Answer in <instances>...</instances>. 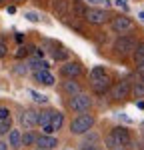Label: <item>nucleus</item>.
<instances>
[{
    "label": "nucleus",
    "mask_w": 144,
    "mask_h": 150,
    "mask_svg": "<svg viewBox=\"0 0 144 150\" xmlns=\"http://www.w3.org/2000/svg\"><path fill=\"white\" fill-rule=\"evenodd\" d=\"M114 4H116V8H120V10H124V12H128V8H130L128 6V0H116Z\"/></svg>",
    "instance_id": "nucleus-29"
},
{
    "label": "nucleus",
    "mask_w": 144,
    "mask_h": 150,
    "mask_svg": "<svg viewBox=\"0 0 144 150\" xmlns=\"http://www.w3.org/2000/svg\"><path fill=\"white\" fill-rule=\"evenodd\" d=\"M84 2H90L92 6H96V4H104L106 0H84ZM106 4H108V2H106Z\"/></svg>",
    "instance_id": "nucleus-34"
},
{
    "label": "nucleus",
    "mask_w": 144,
    "mask_h": 150,
    "mask_svg": "<svg viewBox=\"0 0 144 150\" xmlns=\"http://www.w3.org/2000/svg\"><path fill=\"white\" fill-rule=\"evenodd\" d=\"M28 94H30V96H32V100H34V102H38V104H46V100H48V96L36 92V90H32V88H28Z\"/></svg>",
    "instance_id": "nucleus-22"
},
{
    "label": "nucleus",
    "mask_w": 144,
    "mask_h": 150,
    "mask_svg": "<svg viewBox=\"0 0 144 150\" xmlns=\"http://www.w3.org/2000/svg\"><path fill=\"white\" fill-rule=\"evenodd\" d=\"M52 126L56 128V130H60V128L64 126V114L58 112V110H52Z\"/></svg>",
    "instance_id": "nucleus-20"
},
{
    "label": "nucleus",
    "mask_w": 144,
    "mask_h": 150,
    "mask_svg": "<svg viewBox=\"0 0 144 150\" xmlns=\"http://www.w3.org/2000/svg\"><path fill=\"white\" fill-rule=\"evenodd\" d=\"M32 50V46H20L18 50H16V58H22V56H26L28 52Z\"/></svg>",
    "instance_id": "nucleus-27"
},
{
    "label": "nucleus",
    "mask_w": 144,
    "mask_h": 150,
    "mask_svg": "<svg viewBox=\"0 0 144 150\" xmlns=\"http://www.w3.org/2000/svg\"><path fill=\"white\" fill-rule=\"evenodd\" d=\"M10 130H12L10 118H8V120H0V134H8Z\"/></svg>",
    "instance_id": "nucleus-25"
},
{
    "label": "nucleus",
    "mask_w": 144,
    "mask_h": 150,
    "mask_svg": "<svg viewBox=\"0 0 144 150\" xmlns=\"http://www.w3.org/2000/svg\"><path fill=\"white\" fill-rule=\"evenodd\" d=\"M8 118H10V108L0 106V120H8Z\"/></svg>",
    "instance_id": "nucleus-28"
},
{
    "label": "nucleus",
    "mask_w": 144,
    "mask_h": 150,
    "mask_svg": "<svg viewBox=\"0 0 144 150\" xmlns=\"http://www.w3.org/2000/svg\"><path fill=\"white\" fill-rule=\"evenodd\" d=\"M132 94V82L130 80H120L110 88V96L114 102H122Z\"/></svg>",
    "instance_id": "nucleus-5"
},
{
    "label": "nucleus",
    "mask_w": 144,
    "mask_h": 150,
    "mask_svg": "<svg viewBox=\"0 0 144 150\" xmlns=\"http://www.w3.org/2000/svg\"><path fill=\"white\" fill-rule=\"evenodd\" d=\"M0 150H8V144H6V142H2V140H0Z\"/></svg>",
    "instance_id": "nucleus-35"
},
{
    "label": "nucleus",
    "mask_w": 144,
    "mask_h": 150,
    "mask_svg": "<svg viewBox=\"0 0 144 150\" xmlns=\"http://www.w3.org/2000/svg\"><path fill=\"white\" fill-rule=\"evenodd\" d=\"M112 86V76L108 74V70L104 66H96L90 72V88L96 94H106L108 88Z\"/></svg>",
    "instance_id": "nucleus-1"
},
{
    "label": "nucleus",
    "mask_w": 144,
    "mask_h": 150,
    "mask_svg": "<svg viewBox=\"0 0 144 150\" xmlns=\"http://www.w3.org/2000/svg\"><path fill=\"white\" fill-rule=\"evenodd\" d=\"M26 64H28V68L32 70V72H34V70H40V68H48V62L44 60V58H38V56L28 58Z\"/></svg>",
    "instance_id": "nucleus-18"
},
{
    "label": "nucleus",
    "mask_w": 144,
    "mask_h": 150,
    "mask_svg": "<svg viewBox=\"0 0 144 150\" xmlns=\"http://www.w3.org/2000/svg\"><path fill=\"white\" fill-rule=\"evenodd\" d=\"M132 28H134V22H132L128 16H114L112 20V30L116 34H128Z\"/></svg>",
    "instance_id": "nucleus-8"
},
{
    "label": "nucleus",
    "mask_w": 144,
    "mask_h": 150,
    "mask_svg": "<svg viewBox=\"0 0 144 150\" xmlns=\"http://www.w3.org/2000/svg\"><path fill=\"white\" fill-rule=\"evenodd\" d=\"M20 124L26 130H32L34 126H38V112H34V110H24L22 114H20Z\"/></svg>",
    "instance_id": "nucleus-11"
},
{
    "label": "nucleus",
    "mask_w": 144,
    "mask_h": 150,
    "mask_svg": "<svg viewBox=\"0 0 144 150\" xmlns=\"http://www.w3.org/2000/svg\"><path fill=\"white\" fill-rule=\"evenodd\" d=\"M136 106H138V108H144V102H142V100H138V102H136Z\"/></svg>",
    "instance_id": "nucleus-36"
},
{
    "label": "nucleus",
    "mask_w": 144,
    "mask_h": 150,
    "mask_svg": "<svg viewBox=\"0 0 144 150\" xmlns=\"http://www.w3.org/2000/svg\"><path fill=\"white\" fill-rule=\"evenodd\" d=\"M68 8H70V2H66V0H56L54 2V14L58 18H66L68 16Z\"/></svg>",
    "instance_id": "nucleus-17"
},
{
    "label": "nucleus",
    "mask_w": 144,
    "mask_h": 150,
    "mask_svg": "<svg viewBox=\"0 0 144 150\" xmlns=\"http://www.w3.org/2000/svg\"><path fill=\"white\" fill-rule=\"evenodd\" d=\"M60 90L66 94V96H74V94L82 92V86L76 82V78H68L66 82H62V88Z\"/></svg>",
    "instance_id": "nucleus-13"
},
{
    "label": "nucleus",
    "mask_w": 144,
    "mask_h": 150,
    "mask_svg": "<svg viewBox=\"0 0 144 150\" xmlns=\"http://www.w3.org/2000/svg\"><path fill=\"white\" fill-rule=\"evenodd\" d=\"M2 2H6V0H0V4H2Z\"/></svg>",
    "instance_id": "nucleus-38"
},
{
    "label": "nucleus",
    "mask_w": 144,
    "mask_h": 150,
    "mask_svg": "<svg viewBox=\"0 0 144 150\" xmlns=\"http://www.w3.org/2000/svg\"><path fill=\"white\" fill-rule=\"evenodd\" d=\"M36 146L40 150H54L58 146V138L52 136V134H42V136L36 138Z\"/></svg>",
    "instance_id": "nucleus-12"
},
{
    "label": "nucleus",
    "mask_w": 144,
    "mask_h": 150,
    "mask_svg": "<svg viewBox=\"0 0 144 150\" xmlns=\"http://www.w3.org/2000/svg\"><path fill=\"white\" fill-rule=\"evenodd\" d=\"M142 82H144V74H142Z\"/></svg>",
    "instance_id": "nucleus-39"
},
{
    "label": "nucleus",
    "mask_w": 144,
    "mask_h": 150,
    "mask_svg": "<svg viewBox=\"0 0 144 150\" xmlns=\"http://www.w3.org/2000/svg\"><path fill=\"white\" fill-rule=\"evenodd\" d=\"M8 136V146H12L14 150L22 148V132L20 130H16V128H12L10 132L6 134Z\"/></svg>",
    "instance_id": "nucleus-16"
},
{
    "label": "nucleus",
    "mask_w": 144,
    "mask_h": 150,
    "mask_svg": "<svg viewBox=\"0 0 144 150\" xmlns=\"http://www.w3.org/2000/svg\"><path fill=\"white\" fill-rule=\"evenodd\" d=\"M94 116L92 114H86V112H80L74 120L70 122V132L72 134H86L90 128L94 126Z\"/></svg>",
    "instance_id": "nucleus-3"
},
{
    "label": "nucleus",
    "mask_w": 144,
    "mask_h": 150,
    "mask_svg": "<svg viewBox=\"0 0 144 150\" xmlns=\"http://www.w3.org/2000/svg\"><path fill=\"white\" fill-rule=\"evenodd\" d=\"M80 150H100V146H96V144H82Z\"/></svg>",
    "instance_id": "nucleus-32"
},
{
    "label": "nucleus",
    "mask_w": 144,
    "mask_h": 150,
    "mask_svg": "<svg viewBox=\"0 0 144 150\" xmlns=\"http://www.w3.org/2000/svg\"><path fill=\"white\" fill-rule=\"evenodd\" d=\"M50 54H52V58L54 60H66L68 58V50L62 46V44H58V42H50Z\"/></svg>",
    "instance_id": "nucleus-15"
},
{
    "label": "nucleus",
    "mask_w": 144,
    "mask_h": 150,
    "mask_svg": "<svg viewBox=\"0 0 144 150\" xmlns=\"http://www.w3.org/2000/svg\"><path fill=\"white\" fill-rule=\"evenodd\" d=\"M24 18H26V20H30V22H40V14L34 12V10H28L26 14H24Z\"/></svg>",
    "instance_id": "nucleus-26"
},
{
    "label": "nucleus",
    "mask_w": 144,
    "mask_h": 150,
    "mask_svg": "<svg viewBox=\"0 0 144 150\" xmlns=\"http://www.w3.org/2000/svg\"><path fill=\"white\" fill-rule=\"evenodd\" d=\"M60 74H62L64 78H76V76L82 74V66H80V62H76V60L64 62V64L60 66Z\"/></svg>",
    "instance_id": "nucleus-9"
},
{
    "label": "nucleus",
    "mask_w": 144,
    "mask_h": 150,
    "mask_svg": "<svg viewBox=\"0 0 144 150\" xmlns=\"http://www.w3.org/2000/svg\"><path fill=\"white\" fill-rule=\"evenodd\" d=\"M16 2H22V0H16Z\"/></svg>",
    "instance_id": "nucleus-40"
},
{
    "label": "nucleus",
    "mask_w": 144,
    "mask_h": 150,
    "mask_svg": "<svg viewBox=\"0 0 144 150\" xmlns=\"http://www.w3.org/2000/svg\"><path fill=\"white\" fill-rule=\"evenodd\" d=\"M104 144H106L108 150H118V148H124L130 144V132L122 126H116L106 138H104Z\"/></svg>",
    "instance_id": "nucleus-2"
},
{
    "label": "nucleus",
    "mask_w": 144,
    "mask_h": 150,
    "mask_svg": "<svg viewBox=\"0 0 144 150\" xmlns=\"http://www.w3.org/2000/svg\"><path fill=\"white\" fill-rule=\"evenodd\" d=\"M6 52H8V46H6L4 38L0 36V58H4V56H6Z\"/></svg>",
    "instance_id": "nucleus-30"
},
{
    "label": "nucleus",
    "mask_w": 144,
    "mask_h": 150,
    "mask_svg": "<svg viewBox=\"0 0 144 150\" xmlns=\"http://www.w3.org/2000/svg\"><path fill=\"white\" fill-rule=\"evenodd\" d=\"M14 72H16V74H20V76L26 74V72H28V64H18V66L14 68Z\"/></svg>",
    "instance_id": "nucleus-31"
},
{
    "label": "nucleus",
    "mask_w": 144,
    "mask_h": 150,
    "mask_svg": "<svg viewBox=\"0 0 144 150\" xmlns=\"http://www.w3.org/2000/svg\"><path fill=\"white\" fill-rule=\"evenodd\" d=\"M68 108L72 112H88L92 108V96H88L86 92H78L68 98Z\"/></svg>",
    "instance_id": "nucleus-4"
},
{
    "label": "nucleus",
    "mask_w": 144,
    "mask_h": 150,
    "mask_svg": "<svg viewBox=\"0 0 144 150\" xmlns=\"http://www.w3.org/2000/svg\"><path fill=\"white\" fill-rule=\"evenodd\" d=\"M132 54H134V62H140V60L144 58V42H142V44H138L136 50H134Z\"/></svg>",
    "instance_id": "nucleus-24"
},
{
    "label": "nucleus",
    "mask_w": 144,
    "mask_h": 150,
    "mask_svg": "<svg viewBox=\"0 0 144 150\" xmlns=\"http://www.w3.org/2000/svg\"><path fill=\"white\" fill-rule=\"evenodd\" d=\"M36 144V136L32 134V130H26L22 134V146H34Z\"/></svg>",
    "instance_id": "nucleus-21"
},
{
    "label": "nucleus",
    "mask_w": 144,
    "mask_h": 150,
    "mask_svg": "<svg viewBox=\"0 0 144 150\" xmlns=\"http://www.w3.org/2000/svg\"><path fill=\"white\" fill-rule=\"evenodd\" d=\"M86 6H84V0H72L70 2V12L74 18H80V20H84V16H86Z\"/></svg>",
    "instance_id": "nucleus-14"
},
{
    "label": "nucleus",
    "mask_w": 144,
    "mask_h": 150,
    "mask_svg": "<svg viewBox=\"0 0 144 150\" xmlns=\"http://www.w3.org/2000/svg\"><path fill=\"white\" fill-rule=\"evenodd\" d=\"M138 18H140V20H142V22H144V10L140 12V14H138Z\"/></svg>",
    "instance_id": "nucleus-37"
},
{
    "label": "nucleus",
    "mask_w": 144,
    "mask_h": 150,
    "mask_svg": "<svg viewBox=\"0 0 144 150\" xmlns=\"http://www.w3.org/2000/svg\"><path fill=\"white\" fill-rule=\"evenodd\" d=\"M52 124V110H42L38 112V126L44 128V126H50Z\"/></svg>",
    "instance_id": "nucleus-19"
},
{
    "label": "nucleus",
    "mask_w": 144,
    "mask_h": 150,
    "mask_svg": "<svg viewBox=\"0 0 144 150\" xmlns=\"http://www.w3.org/2000/svg\"><path fill=\"white\" fill-rule=\"evenodd\" d=\"M136 70H138V74H144V58L140 62H136Z\"/></svg>",
    "instance_id": "nucleus-33"
},
{
    "label": "nucleus",
    "mask_w": 144,
    "mask_h": 150,
    "mask_svg": "<svg viewBox=\"0 0 144 150\" xmlns=\"http://www.w3.org/2000/svg\"><path fill=\"white\" fill-rule=\"evenodd\" d=\"M132 94L136 96V98H144V82H134V86H132Z\"/></svg>",
    "instance_id": "nucleus-23"
},
{
    "label": "nucleus",
    "mask_w": 144,
    "mask_h": 150,
    "mask_svg": "<svg viewBox=\"0 0 144 150\" xmlns=\"http://www.w3.org/2000/svg\"><path fill=\"white\" fill-rule=\"evenodd\" d=\"M136 46H138V42H136L134 38H130V36H126V34H120V38L114 42V50H116L118 54H122V56L134 52Z\"/></svg>",
    "instance_id": "nucleus-6"
},
{
    "label": "nucleus",
    "mask_w": 144,
    "mask_h": 150,
    "mask_svg": "<svg viewBox=\"0 0 144 150\" xmlns=\"http://www.w3.org/2000/svg\"><path fill=\"white\" fill-rule=\"evenodd\" d=\"M32 76H34V80L38 84H42V86H54V74L50 72L48 68H40V70H34L32 72Z\"/></svg>",
    "instance_id": "nucleus-10"
},
{
    "label": "nucleus",
    "mask_w": 144,
    "mask_h": 150,
    "mask_svg": "<svg viewBox=\"0 0 144 150\" xmlns=\"http://www.w3.org/2000/svg\"><path fill=\"white\" fill-rule=\"evenodd\" d=\"M108 12L102 10V8H96V6H92V8H88L86 10V16H84V20L88 24H104L108 22Z\"/></svg>",
    "instance_id": "nucleus-7"
}]
</instances>
